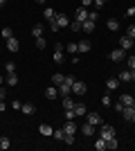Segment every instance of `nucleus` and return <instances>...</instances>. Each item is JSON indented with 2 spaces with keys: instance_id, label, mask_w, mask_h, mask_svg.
I'll return each mask as SVG.
<instances>
[{
  "instance_id": "2",
  "label": "nucleus",
  "mask_w": 135,
  "mask_h": 151,
  "mask_svg": "<svg viewBox=\"0 0 135 151\" xmlns=\"http://www.w3.org/2000/svg\"><path fill=\"white\" fill-rule=\"evenodd\" d=\"M99 138H104L106 142H108L110 138H117V135H115V129H113V126H108V124H104L101 129H99Z\"/></svg>"
},
{
  "instance_id": "44",
  "label": "nucleus",
  "mask_w": 135,
  "mask_h": 151,
  "mask_svg": "<svg viewBox=\"0 0 135 151\" xmlns=\"http://www.w3.org/2000/svg\"><path fill=\"white\" fill-rule=\"evenodd\" d=\"M129 70H135V54L129 57Z\"/></svg>"
},
{
  "instance_id": "43",
  "label": "nucleus",
  "mask_w": 135,
  "mask_h": 151,
  "mask_svg": "<svg viewBox=\"0 0 135 151\" xmlns=\"http://www.w3.org/2000/svg\"><path fill=\"white\" fill-rule=\"evenodd\" d=\"M106 2H108V0H95V2H92V5H95L97 9H101V7L106 5Z\"/></svg>"
},
{
  "instance_id": "21",
  "label": "nucleus",
  "mask_w": 135,
  "mask_h": 151,
  "mask_svg": "<svg viewBox=\"0 0 135 151\" xmlns=\"http://www.w3.org/2000/svg\"><path fill=\"white\" fill-rule=\"evenodd\" d=\"M106 27H108L110 32H117V29H119V20H117V18H110L108 23H106Z\"/></svg>"
},
{
  "instance_id": "53",
  "label": "nucleus",
  "mask_w": 135,
  "mask_h": 151,
  "mask_svg": "<svg viewBox=\"0 0 135 151\" xmlns=\"http://www.w3.org/2000/svg\"><path fill=\"white\" fill-rule=\"evenodd\" d=\"M5 2H7V0H0V7H2V5H5Z\"/></svg>"
},
{
  "instance_id": "48",
  "label": "nucleus",
  "mask_w": 135,
  "mask_h": 151,
  "mask_svg": "<svg viewBox=\"0 0 135 151\" xmlns=\"http://www.w3.org/2000/svg\"><path fill=\"white\" fill-rule=\"evenodd\" d=\"M2 111H7V101H5V99L0 101V113H2Z\"/></svg>"
},
{
  "instance_id": "11",
  "label": "nucleus",
  "mask_w": 135,
  "mask_h": 151,
  "mask_svg": "<svg viewBox=\"0 0 135 151\" xmlns=\"http://www.w3.org/2000/svg\"><path fill=\"white\" fill-rule=\"evenodd\" d=\"M133 115H135V108H133V106H124V108H122V117H124L126 122L133 120Z\"/></svg>"
},
{
  "instance_id": "5",
  "label": "nucleus",
  "mask_w": 135,
  "mask_h": 151,
  "mask_svg": "<svg viewBox=\"0 0 135 151\" xmlns=\"http://www.w3.org/2000/svg\"><path fill=\"white\" fill-rule=\"evenodd\" d=\"M119 47H122L124 52L133 50V38H129V36H119Z\"/></svg>"
},
{
  "instance_id": "33",
  "label": "nucleus",
  "mask_w": 135,
  "mask_h": 151,
  "mask_svg": "<svg viewBox=\"0 0 135 151\" xmlns=\"http://www.w3.org/2000/svg\"><path fill=\"white\" fill-rule=\"evenodd\" d=\"M32 34H34V36H36V38H39V36H43V25H34Z\"/></svg>"
},
{
  "instance_id": "39",
  "label": "nucleus",
  "mask_w": 135,
  "mask_h": 151,
  "mask_svg": "<svg viewBox=\"0 0 135 151\" xmlns=\"http://www.w3.org/2000/svg\"><path fill=\"white\" fill-rule=\"evenodd\" d=\"M77 117V113H74V108H70V111H65V120H74Z\"/></svg>"
},
{
  "instance_id": "3",
  "label": "nucleus",
  "mask_w": 135,
  "mask_h": 151,
  "mask_svg": "<svg viewBox=\"0 0 135 151\" xmlns=\"http://www.w3.org/2000/svg\"><path fill=\"white\" fill-rule=\"evenodd\" d=\"M86 120H88L92 126H101V115L95 113V111H92V113H86Z\"/></svg>"
},
{
  "instance_id": "10",
  "label": "nucleus",
  "mask_w": 135,
  "mask_h": 151,
  "mask_svg": "<svg viewBox=\"0 0 135 151\" xmlns=\"http://www.w3.org/2000/svg\"><path fill=\"white\" fill-rule=\"evenodd\" d=\"M97 27V23H92V20H84L81 23V32H86V34H92Z\"/></svg>"
},
{
  "instance_id": "20",
  "label": "nucleus",
  "mask_w": 135,
  "mask_h": 151,
  "mask_svg": "<svg viewBox=\"0 0 135 151\" xmlns=\"http://www.w3.org/2000/svg\"><path fill=\"white\" fill-rule=\"evenodd\" d=\"M20 111H23L25 115H34V113H36V106H34V104H23Z\"/></svg>"
},
{
  "instance_id": "42",
  "label": "nucleus",
  "mask_w": 135,
  "mask_h": 151,
  "mask_svg": "<svg viewBox=\"0 0 135 151\" xmlns=\"http://www.w3.org/2000/svg\"><path fill=\"white\" fill-rule=\"evenodd\" d=\"M101 104H104V106H113V101H110L108 95H104V97H101Z\"/></svg>"
},
{
  "instance_id": "18",
  "label": "nucleus",
  "mask_w": 135,
  "mask_h": 151,
  "mask_svg": "<svg viewBox=\"0 0 135 151\" xmlns=\"http://www.w3.org/2000/svg\"><path fill=\"white\" fill-rule=\"evenodd\" d=\"M74 113H77V117H81V115H86L88 111H86V104H81V101H77L74 104Z\"/></svg>"
},
{
  "instance_id": "34",
  "label": "nucleus",
  "mask_w": 135,
  "mask_h": 151,
  "mask_svg": "<svg viewBox=\"0 0 135 151\" xmlns=\"http://www.w3.org/2000/svg\"><path fill=\"white\" fill-rule=\"evenodd\" d=\"M70 29L72 32H81V23H79V20H70Z\"/></svg>"
},
{
  "instance_id": "26",
  "label": "nucleus",
  "mask_w": 135,
  "mask_h": 151,
  "mask_svg": "<svg viewBox=\"0 0 135 151\" xmlns=\"http://www.w3.org/2000/svg\"><path fill=\"white\" fill-rule=\"evenodd\" d=\"M63 108H65V111H70V108H74V101L70 99V95H65V97H63Z\"/></svg>"
},
{
  "instance_id": "37",
  "label": "nucleus",
  "mask_w": 135,
  "mask_h": 151,
  "mask_svg": "<svg viewBox=\"0 0 135 151\" xmlns=\"http://www.w3.org/2000/svg\"><path fill=\"white\" fill-rule=\"evenodd\" d=\"M68 52H70V54H77V52H79L77 43H68Z\"/></svg>"
},
{
  "instance_id": "4",
  "label": "nucleus",
  "mask_w": 135,
  "mask_h": 151,
  "mask_svg": "<svg viewBox=\"0 0 135 151\" xmlns=\"http://www.w3.org/2000/svg\"><path fill=\"white\" fill-rule=\"evenodd\" d=\"M74 20H79V23L88 20V7H79L77 12H74Z\"/></svg>"
},
{
  "instance_id": "16",
  "label": "nucleus",
  "mask_w": 135,
  "mask_h": 151,
  "mask_svg": "<svg viewBox=\"0 0 135 151\" xmlns=\"http://www.w3.org/2000/svg\"><path fill=\"white\" fill-rule=\"evenodd\" d=\"M7 83H9V86H18V75H16V72H7V79H5Z\"/></svg>"
},
{
  "instance_id": "40",
  "label": "nucleus",
  "mask_w": 135,
  "mask_h": 151,
  "mask_svg": "<svg viewBox=\"0 0 135 151\" xmlns=\"http://www.w3.org/2000/svg\"><path fill=\"white\" fill-rule=\"evenodd\" d=\"M11 108H14V111H20V108H23V101L14 99V101H11Z\"/></svg>"
},
{
  "instance_id": "51",
  "label": "nucleus",
  "mask_w": 135,
  "mask_h": 151,
  "mask_svg": "<svg viewBox=\"0 0 135 151\" xmlns=\"http://www.w3.org/2000/svg\"><path fill=\"white\" fill-rule=\"evenodd\" d=\"M34 2H39V5H45V0H34Z\"/></svg>"
},
{
  "instance_id": "14",
  "label": "nucleus",
  "mask_w": 135,
  "mask_h": 151,
  "mask_svg": "<svg viewBox=\"0 0 135 151\" xmlns=\"http://www.w3.org/2000/svg\"><path fill=\"white\" fill-rule=\"evenodd\" d=\"M45 97H47V99H56V97H59V88L54 86V83H52L50 88L45 90Z\"/></svg>"
},
{
  "instance_id": "15",
  "label": "nucleus",
  "mask_w": 135,
  "mask_h": 151,
  "mask_svg": "<svg viewBox=\"0 0 135 151\" xmlns=\"http://www.w3.org/2000/svg\"><path fill=\"white\" fill-rule=\"evenodd\" d=\"M81 133H84V138H90V135L95 133V126L90 124V122H86V124L81 126Z\"/></svg>"
},
{
  "instance_id": "12",
  "label": "nucleus",
  "mask_w": 135,
  "mask_h": 151,
  "mask_svg": "<svg viewBox=\"0 0 135 151\" xmlns=\"http://www.w3.org/2000/svg\"><path fill=\"white\" fill-rule=\"evenodd\" d=\"M54 20H56V25L61 27V29L70 25V20H68V16H65V14H56V18H54Z\"/></svg>"
},
{
  "instance_id": "13",
  "label": "nucleus",
  "mask_w": 135,
  "mask_h": 151,
  "mask_svg": "<svg viewBox=\"0 0 135 151\" xmlns=\"http://www.w3.org/2000/svg\"><path fill=\"white\" fill-rule=\"evenodd\" d=\"M124 54H126V52H124L122 50V47H117V50H113V52H110V61H122V59H124Z\"/></svg>"
},
{
  "instance_id": "27",
  "label": "nucleus",
  "mask_w": 135,
  "mask_h": 151,
  "mask_svg": "<svg viewBox=\"0 0 135 151\" xmlns=\"http://www.w3.org/2000/svg\"><path fill=\"white\" fill-rule=\"evenodd\" d=\"M95 149H97V151H104V149H108V145H106V140H104V138H99V140L95 142Z\"/></svg>"
},
{
  "instance_id": "9",
  "label": "nucleus",
  "mask_w": 135,
  "mask_h": 151,
  "mask_svg": "<svg viewBox=\"0 0 135 151\" xmlns=\"http://www.w3.org/2000/svg\"><path fill=\"white\" fill-rule=\"evenodd\" d=\"M77 129H79V126L74 124V120H65V124H63V131H65V133H72V135H74V133H77Z\"/></svg>"
},
{
  "instance_id": "45",
  "label": "nucleus",
  "mask_w": 135,
  "mask_h": 151,
  "mask_svg": "<svg viewBox=\"0 0 135 151\" xmlns=\"http://www.w3.org/2000/svg\"><path fill=\"white\" fill-rule=\"evenodd\" d=\"M50 29H52V32H59V29H61V27L56 25V20H52V23H50Z\"/></svg>"
},
{
  "instance_id": "47",
  "label": "nucleus",
  "mask_w": 135,
  "mask_h": 151,
  "mask_svg": "<svg viewBox=\"0 0 135 151\" xmlns=\"http://www.w3.org/2000/svg\"><path fill=\"white\" fill-rule=\"evenodd\" d=\"M92 2H95V0H81V7H90Z\"/></svg>"
},
{
  "instance_id": "24",
  "label": "nucleus",
  "mask_w": 135,
  "mask_h": 151,
  "mask_svg": "<svg viewBox=\"0 0 135 151\" xmlns=\"http://www.w3.org/2000/svg\"><path fill=\"white\" fill-rule=\"evenodd\" d=\"M63 61H65V57H63V50H54V63H59V65H61Z\"/></svg>"
},
{
  "instance_id": "28",
  "label": "nucleus",
  "mask_w": 135,
  "mask_h": 151,
  "mask_svg": "<svg viewBox=\"0 0 135 151\" xmlns=\"http://www.w3.org/2000/svg\"><path fill=\"white\" fill-rule=\"evenodd\" d=\"M0 36L5 38V41H7V38H11V36H14V32H11V27H2V32H0Z\"/></svg>"
},
{
  "instance_id": "22",
  "label": "nucleus",
  "mask_w": 135,
  "mask_h": 151,
  "mask_svg": "<svg viewBox=\"0 0 135 151\" xmlns=\"http://www.w3.org/2000/svg\"><path fill=\"white\" fill-rule=\"evenodd\" d=\"M77 47H79V52H81V54L90 52V43H88V41H79V43H77Z\"/></svg>"
},
{
  "instance_id": "1",
  "label": "nucleus",
  "mask_w": 135,
  "mask_h": 151,
  "mask_svg": "<svg viewBox=\"0 0 135 151\" xmlns=\"http://www.w3.org/2000/svg\"><path fill=\"white\" fill-rule=\"evenodd\" d=\"M74 81H77V79H74L72 75H68V77L63 79V81H61V83L56 86V88H59V95H61V97L70 95V93H72V83H74Z\"/></svg>"
},
{
  "instance_id": "54",
  "label": "nucleus",
  "mask_w": 135,
  "mask_h": 151,
  "mask_svg": "<svg viewBox=\"0 0 135 151\" xmlns=\"http://www.w3.org/2000/svg\"><path fill=\"white\" fill-rule=\"evenodd\" d=\"M131 122H135V115H133V120H131Z\"/></svg>"
},
{
  "instance_id": "49",
  "label": "nucleus",
  "mask_w": 135,
  "mask_h": 151,
  "mask_svg": "<svg viewBox=\"0 0 135 151\" xmlns=\"http://www.w3.org/2000/svg\"><path fill=\"white\" fill-rule=\"evenodd\" d=\"M5 97H7V93H5V90H2V88H0V101L5 99Z\"/></svg>"
},
{
  "instance_id": "41",
  "label": "nucleus",
  "mask_w": 135,
  "mask_h": 151,
  "mask_svg": "<svg viewBox=\"0 0 135 151\" xmlns=\"http://www.w3.org/2000/svg\"><path fill=\"white\" fill-rule=\"evenodd\" d=\"M106 145H108V149H117V138H110Z\"/></svg>"
},
{
  "instance_id": "6",
  "label": "nucleus",
  "mask_w": 135,
  "mask_h": 151,
  "mask_svg": "<svg viewBox=\"0 0 135 151\" xmlns=\"http://www.w3.org/2000/svg\"><path fill=\"white\" fill-rule=\"evenodd\" d=\"M86 90H88V88H86L84 81H74V83H72V93H74V95H86Z\"/></svg>"
},
{
  "instance_id": "29",
  "label": "nucleus",
  "mask_w": 135,
  "mask_h": 151,
  "mask_svg": "<svg viewBox=\"0 0 135 151\" xmlns=\"http://www.w3.org/2000/svg\"><path fill=\"white\" fill-rule=\"evenodd\" d=\"M63 79H65V77L61 75V72H54V75H52V83H54V86H59V83L63 81Z\"/></svg>"
},
{
  "instance_id": "17",
  "label": "nucleus",
  "mask_w": 135,
  "mask_h": 151,
  "mask_svg": "<svg viewBox=\"0 0 135 151\" xmlns=\"http://www.w3.org/2000/svg\"><path fill=\"white\" fill-rule=\"evenodd\" d=\"M43 18L47 20V23H52V20L56 18V12H54L52 7H47V9H45V12H43Z\"/></svg>"
},
{
  "instance_id": "50",
  "label": "nucleus",
  "mask_w": 135,
  "mask_h": 151,
  "mask_svg": "<svg viewBox=\"0 0 135 151\" xmlns=\"http://www.w3.org/2000/svg\"><path fill=\"white\" fill-rule=\"evenodd\" d=\"M131 81H135V70H131Z\"/></svg>"
},
{
  "instance_id": "31",
  "label": "nucleus",
  "mask_w": 135,
  "mask_h": 151,
  "mask_svg": "<svg viewBox=\"0 0 135 151\" xmlns=\"http://www.w3.org/2000/svg\"><path fill=\"white\" fill-rule=\"evenodd\" d=\"M119 81H131V70H126V72H119Z\"/></svg>"
},
{
  "instance_id": "19",
  "label": "nucleus",
  "mask_w": 135,
  "mask_h": 151,
  "mask_svg": "<svg viewBox=\"0 0 135 151\" xmlns=\"http://www.w3.org/2000/svg\"><path fill=\"white\" fill-rule=\"evenodd\" d=\"M133 99H135L133 95L126 93V95H122V99H119V101H122V106H133Z\"/></svg>"
},
{
  "instance_id": "46",
  "label": "nucleus",
  "mask_w": 135,
  "mask_h": 151,
  "mask_svg": "<svg viewBox=\"0 0 135 151\" xmlns=\"http://www.w3.org/2000/svg\"><path fill=\"white\" fill-rule=\"evenodd\" d=\"M126 16H129V18H133V16H135V7H129V9H126Z\"/></svg>"
},
{
  "instance_id": "35",
  "label": "nucleus",
  "mask_w": 135,
  "mask_h": 151,
  "mask_svg": "<svg viewBox=\"0 0 135 151\" xmlns=\"http://www.w3.org/2000/svg\"><path fill=\"white\" fill-rule=\"evenodd\" d=\"M126 36L135 41V25H129V27H126Z\"/></svg>"
},
{
  "instance_id": "30",
  "label": "nucleus",
  "mask_w": 135,
  "mask_h": 151,
  "mask_svg": "<svg viewBox=\"0 0 135 151\" xmlns=\"http://www.w3.org/2000/svg\"><path fill=\"white\" fill-rule=\"evenodd\" d=\"M88 20H92V23H97V20H99V12H97V9H92V12H88Z\"/></svg>"
},
{
  "instance_id": "23",
  "label": "nucleus",
  "mask_w": 135,
  "mask_h": 151,
  "mask_svg": "<svg viewBox=\"0 0 135 151\" xmlns=\"http://www.w3.org/2000/svg\"><path fill=\"white\" fill-rule=\"evenodd\" d=\"M39 131H41V135H52V133H54V129H52V126H47V124H41Z\"/></svg>"
},
{
  "instance_id": "32",
  "label": "nucleus",
  "mask_w": 135,
  "mask_h": 151,
  "mask_svg": "<svg viewBox=\"0 0 135 151\" xmlns=\"http://www.w3.org/2000/svg\"><path fill=\"white\" fill-rule=\"evenodd\" d=\"M52 135H54L56 140H63V138H65V131H63V126H61V129H56V131L52 133Z\"/></svg>"
},
{
  "instance_id": "7",
  "label": "nucleus",
  "mask_w": 135,
  "mask_h": 151,
  "mask_svg": "<svg viewBox=\"0 0 135 151\" xmlns=\"http://www.w3.org/2000/svg\"><path fill=\"white\" fill-rule=\"evenodd\" d=\"M7 50L9 52H18L20 50V43H18V38H7Z\"/></svg>"
},
{
  "instance_id": "25",
  "label": "nucleus",
  "mask_w": 135,
  "mask_h": 151,
  "mask_svg": "<svg viewBox=\"0 0 135 151\" xmlns=\"http://www.w3.org/2000/svg\"><path fill=\"white\" fill-rule=\"evenodd\" d=\"M9 147H11V142H9V138H7V135H0V149L5 151V149H9Z\"/></svg>"
},
{
  "instance_id": "8",
  "label": "nucleus",
  "mask_w": 135,
  "mask_h": 151,
  "mask_svg": "<svg viewBox=\"0 0 135 151\" xmlns=\"http://www.w3.org/2000/svg\"><path fill=\"white\" fill-rule=\"evenodd\" d=\"M119 83H122V81H119V77H110V79H106V88H108V90H117V88H119Z\"/></svg>"
},
{
  "instance_id": "52",
  "label": "nucleus",
  "mask_w": 135,
  "mask_h": 151,
  "mask_svg": "<svg viewBox=\"0 0 135 151\" xmlns=\"http://www.w3.org/2000/svg\"><path fill=\"white\" fill-rule=\"evenodd\" d=\"M2 81H5V77H2V75H0V83H2Z\"/></svg>"
},
{
  "instance_id": "36",
  "label": "nucleus",
  "mask_w": 135,
  "mask_h": 151,
  "mask_svg": "<svg viewBox=\"0 0 135 151\" xmlns=\"http://www.w3.org/2000/svg\"><path fill=\"white\" fill-rule=\"evenodd\" d=\"M45 45H47V43H45V38H43V36L36 38V47H39V50H45Z\"/></svg>"
},
{
  "instance_id": "38",
  "label": "nucleus",
  "mask_w": 135,
  "mask_h": 151,
  "mask_svg": "<svg viewBox=\"0 0 135 151\" xmlns=\"http://www.w3.org/2000/svg\"><path fill=\"white\" fill-rule=\"evenodd\" d=\"M5 70H7V72H16V65H14V61H7V63H5Z\"/></svg>"
},
{
  "instance_id": "55",
  "label": "nucleus",
  "mask_w": 135,
  "mask_h": 151,
  "mask_svg": "<svg viewBox=\"0 0 135 151\" xmlns=\"http://www.w3.org/2000/svg\"><path fill=\"white\" fill-rule=\"evenodd\" d=\"M133 108H135V99H133Z\"/></svg>"
}]
</instances>
